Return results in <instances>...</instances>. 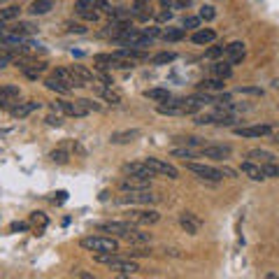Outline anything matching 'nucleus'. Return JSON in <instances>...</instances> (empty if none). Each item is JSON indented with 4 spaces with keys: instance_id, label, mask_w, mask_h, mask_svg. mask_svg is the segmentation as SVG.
<instances>
[{
    "instance_id": "nucleus-1",
    "label": "nucleus",
    "mask_w": 279,
    "mask_h": 279,
    "mask_svg": "<svg viewBox=\"0 0 279 279\" xmlns=\"http://www.w3.org/2000/svg\"><path fill=\"white\" fill-rule=\"evenodd\" d=\"M98 230H103V233H112L116 235V237H121V240L126 242H147L149 240V235L147 233H140L135 228V223L133 221H103V223H98Z\"/></svg>"
},
{
    "instance_id": "nucleus-2",
    "label": "nucleus",
    "mask_w": 279,
    "mask_h": 279,
    "mask_svg": "<svg viewBox=\"0 0 279 279\" xmlns=\"http://www.w3.org/2000/svg\"><path fill=\"white\" fill-rule=\"evenodd\" d=\"M79 244H82V249L91 251V254H112V251H119V242L114 240V237H105V235L82 237Z\"/></svg>"
},
{
    "instance_id": "nucleus-3",
    "label": "nucleus",
    "mask_w": 279,
    "mask_h": 279,
    "mask_svg": "<svg viewBox=\"0 0 279 279\" xmlns=\"http://www.w3.org/2000/svg\"><path fill=\"white\" fill-rule=\"evenodd\" d=\"M186 170L196 174L198 179L203 181H210V184H219L226 174L221 167H214V166H207V163H196V161H186Z\"/></svg>"
},
{
    "instance_id": "nucleus-4",
    "label": "nucleus",
    "mask_w": 279,
    "mask_h": 279,
    "mask_svg": "<svg viewBox=\"0 0 279 279\" xmlns=\"http://www.w3.org/2000/svg\"><path fill=\"white\" fill-rule=\"evenodd\" d=\"M119 205H154L159 203V196H154L149 189H142V191H126V196H121L116 200Z\"/></svg>"
},
{
    "instance_id": "nucleus-5",
    "label": "nucleus",
    "mask_w": 279,
    "mask_h": 279,
    "mask_svg": "<svg viewBox=\"0 0 279 279\" xmlns=\"http://www.w3.org/2000/svg\"><path fill=\"white\" fill-rule=\"evenodd\" d=\"M93 63L98 65L100 70H110V68H133V60L121 58L116 54H96L93 56Z\"/></svg>"
},
{
    "instance_id": "nucleus-6",
    "label": "nucleus",
    "mask_w": 279,
    "mask_h": 279,
    "mask_svg": "<svg viewBox=\"0 0 279 279\" xmlns=\"http://www.w3.org/2000/svg\"><path fill=\"white\" fill-rule=\"evenodd\" d=\"M144 163L151 167V172L156 174V177H167V179H177V177H179V170H177L172 163H167V161H161V159H144Z\"/></svg>"
},
{
    "instance_id": "nucleus-7",
    "label": "nucleus",
    "mask_w": 279,
    "mask_h": 279,
    "mask_svg": "<svg viewBox=\"0 0 279 279\" xmlns=\"http://www.w3.org/2000/svg\"><path fill=\"white\" fill-rule=\"evenodd\" d=\"M126 219L133 223H140V226H154V223H159L161 214L156 210H128Z\"/></svg>"
},
{
    "instance_id": "nucleus-8",
    "label": "nucleus",
    "mask_w": 279,
    "mask_h": 279,
    "mask_svg": "<svg viewBox=\"0 0 279 279\" xmlns=\"http://www.w3.org/2000/svg\"><path fill=\"white\" fill-rule=\"evenodd\" d=\"M230 151L233 149L228 144H205V147H200V156L212 161H223L230 156Z\"/></svg>"
},
{
    "instance_id": "nucleus-9",
    "label": "nucleus",
    "mask_w": 279,
    "mask_h": 279,
    "mask_svg": "<svg viewBox=\"0 0 279 279\" xmlns=\"http://www.w3.org/2000/svg\"><path fill=\"white\" fill-rule=\"evenodd\" d=\"M123 174H133V177H144V179H154L156 174L151 172V167L144 163V161H133V163H123L121 167Z\"/></svg>"
},
{
    "instance_id": "nucleus-10",
    "label": "nucleus",
    "mask_w": 279,
    "mask_h": 279,
    "mask_svg": "<svg viewBox=\"0 0 279 279\" xmlns=\"http://www.w3.org/2000/svg\"><path fill=\"white\" fill-rule=\"evenodd\" d=\"M110 270L116 275H135V272H140V263H135L133 258L119 256L114 263H110Z\"/></svg>"
},
{
    "instance_id": "nucleus-11",
    "label": "nucleus",
    "mask_w": 279,
    "mask_h": 279,
    "mask_svg": "<svg viewBox=\"0 0 279 279\" xmlns=\"http://www.w3.org/2000/svg\"><path fill=\"white\" fill-rule=\"evenodd\" d=\"M244 56H247V45H244V42H230V45H226V54H223V58H226L230 65L242 63Z\"/></svg>"
},
{
    "instance_id": "nucleus-12",
    "label": "nucleus",
    "mask_w": 279,
    "mask_h": 279,
    "mask_svg": "<svg viewBox=\"0 0 279 279\" xmlns=\"http://www.w3.org/2000/svg\"><path fill=\"white\" fill-rule=\"evenodd\" d=\"M42 107V103H38V100H23V103H16L12 110H9V114L14 116V119H26L28 114H33L35 110H40Z\"/></svg>"
},
{
    "instance_id": "nucleus-13",
    "label": "nucleus",
    "mask_w": 279,
    "mask_h": 279,
    "mask_svg": "<svg viewBox=\"0 0 279 279\" xmlns=\"http://www.w3.org/2000/svg\"><path fill=\"white\" fill-rule=\"evenodd\" d=\"M151 186V179H144V177H133L128 174L126 179L119 181V189L126 193V191H142V189H149Z\"/></svg>"
},
{
    "instance_id": "nucleus-14",
    "label": "nucleus",
    "mask_w": 279,
    "mask_h": 279,
    "mask_svg": "<svg viewBox=\"0 0 279 279\" xmlns=\"http://www.w3.org/2000/svg\"><path fill=\"white\" fill-rule=\"evenodd\" d=\"M179 226L184 228L189 235H198V230H200V226H203V221L198 219L193 212H181L179 214Z\"/></svg>"
},
{
    "instance_id": "nucleus-15",
    "label": "nucleus",
    "mask_w": 279,
    "mask_h": 279,
    "mask_svg": "<svg viewBox=\"0 0 279 279\" xmlns=\"http://www.w3.org/2000/svg\"><path fill=\"white\" fill-rule=\"evenodd\" d=\"M240 170H242V174H247V177H249V179H254V181L268 179V177H265L263 166H261V163H256V161H244V163L240 166Z\"/></svg>"
},
{
    "instance_id": "nucleus-16",
    "label": "nucleus",
    "mask_w": 279,
    "mask_h": 279,
    "mask_svg": "<svg viewBox=\"0 0 279 279\" xmlns=\"http://www.w3.org/2000/svg\"><path fill=\"white\" fill-rule=\"evenodd\" d=\"M60 114H65V116H75V119H82V116H86V107L79 103V100H60Z\"/></svg>"
},
{
    "instance_id": "nucleus-17",
    "label": "nucleus",
    "mask_w": 279,
    "mask_h": 279,
    "mask_svg": "<svg viewBox=\"0 0 279 279\" xmlns=\"http://www.w3.org/2000/svg\"><path fill=\"white\" fill-rule=\"evenodd\" d=\"M54 75L58 77L60 82L65 84L70 91H72V89H79V86H84L82 79H79V77H75V72H72L70 68H56V70H54Z\"/></svg>"
},
{
    "instance_id": "nucleus-18",
    "label": "nucleus",
    "mask_w": 279,
    "mask_h": 279,
    "mask_svg": "<svg viewBox=\"0 0 279 279\" xmlns=\"http://www.w3.org/2000/svg\"><path fill=\"white\" fill-rule=\"evenodd\" d=\"M235 135H240V137H265V135H272V126H244V128H235Z\"/></svg>"
},
{
    "instance_id": "nucleus-19",
    "label": "nucleus",
    "mask_w": 279,
    "mask_h": 279,
    "mask_svg": "<svg viewBox=\"0 0 279 279\" xmlns=\"http://www.w3.org/2000/svg\"><path fill=\"white\" fill-rule=\"evenodd\" d=\"M54 5H56V0H33L28 12L33 16H42V14H49L54 9Z\"/></svg>"
},
{
    "instance_id": "nucleus-20",
    "label": "nucleus",
    "mask_w": 279,
    "mask_h": 279,
    "mask_svg": "<svg viewBox=\"0 0 279 279\" xmlns=\"http://www.w3.org/2000/svg\"><path fill=\"white\" fill-rule=\"evenodd\" d=\"M210 70H212V77H221V79H228V77L233 75V65H230L226 58L217 60V63H214Z\"/></svg>"
},
{
    "instance_id": "nucleus-21",
    "label": "nucleus",
    "mask_w": 279,
    "mask_h": 279,
    "mask_svg": "<svg viewBox=\"0 0 279 279\" xmlns=\"http://www.w3.org/2000/svg\"><path fill=\"white\" fill-rule=\"evenodd\" d=\"M247 161H256V163H272V161H277V156L275 154H270V151L265 149H251L249 154H247Z\"/></svg>"
},
{
    "instance_id": "nucleus-22",
    "label": "nucleus",
    "mask_w": 279,
    "mask_h": 279,
    "mask_svg": "<svg viewBox=\"0 0 279 279\" xmlns=\"http://www.w3.org/2000/svg\"><path fill=\"white\" fill-rule=\"evenodd\" d=\"M135 137H140V130H121V133H114L112 137H110V142L112 144H128V142H133Z\"/></svg>"
},
{
    "instance_id": "nucleus-23",
    "label": "nucleus",
    "mask_w": 279,
    "mask_h": 279,
    "mask_svg": "<svg viewBox=\"0 0 279 279\" xmlns=\"http://www.w3.org/2000/svg\"><path fill=\"white\" fill-rule=\"evenodd\" d=\"M191 40H193V45H210V42L217 40V33L212 28H203V30H196Z\"/></svg>"
},
{
    "instance_id": "nucleus-24",
    "label": "nucleus",
    "mask_w": 279,
    "mask_h": 279,
    "mask_svg": "<svg viewBox=\"0 0 279 279\" xmlns=\"http://www.w3.org/2000/svg\"><path fill=\"white\" fill-rule=\"evenodd\" d=\"M49 159L56 163V166H65L70 161V147L68 144H63V147H58V149H54L52 154H49Z\"/></svg>"
},
{
    "instance_id": "nucleus-25",
    "label": "nucleus",
    "mask_w": 279,
    "mask_h": 279,
    "mask_svg": "<svg viewBox=\"0 0 279 279\" xmlns=\"http://www.w3.org/2000/svg\"><path fill=\"white\" fill-rule=\"evenodd\" d=\"M223 86H226V84H223L221 77H210V79H203V82H200V91H207V93H210V91H223Z\"/></svg>"
},
{
    "instance_id": "nucleus-26",
    "label": "nucleus",
    "mask_w": 279,
    "mask_h": 279,
    "mask_svg": "<svg viewBox=\"0 0 279 279\" xmlns=\"http://www.w3.org/2000/svg\"><path fill=\"white\" fill-rule=\"evenodd\" d=\"M100 96H103V98H105L110 105H119L121 100H123L119 91H114L112 86H100Z\"/></svg>"
},
{
    "instance_id": "nucleus-27",
    "label": "nucleus",
    "mask_w": 279,
    "mask_h": 279,
    "mask_svg": "<svg viewBox=\"0 0 279 279\" xmlns=\"http://www.w3.org/2000/svg\"><path fill=\"white\" fill-rule=\"evenodd\" d=\"M45 86H47L49 91H56V93H70V89H68V86H65L63 82H60L56 75L47 77V79H45Z\"/></svg>"
},
{
    "instance_id": "nucleus-28",
    "label": "nucleus",
    "mask_w": 279,
    "mask_h": 279,
    "mask_svg": "<svg viewBox=\"0 0 279 279\" xmlns=\"http://www.w3.org/2000/svg\"><path fill=\"white\" fill-rule=\"evenodd\" d=\"M144 98H149V100H156V103H163V100L170 98V91L167 89H147L144 91Z\"/></svg>"
},
{
    "instance_id": "nucleus-29",
    "label": "nucleus",
    "mask_w": 279,
    "mask_h": 279,
    "mask_svg": "<svg viewBox=\"0 0 279 279\" xmlns=\"http://www.w3.org/2000/svg\"><path fill=\"white\" fill-rule=\"evenodd\" d=\"M70 70L75 72V77H79V79H82L84 86H86L89 82H93V72H91L89 68H84V65H70Z\"/></svg>"
},
{
    "instance_id": "nucleus-30",
    "label": "nucleus",
    "mask_w": 279,
    "mask_h": 279,
    "mask_svg": "<svg viewBox=\"0 0 279 279\" xmlns=\"http://www.w3.org/2000/svg\"><path fill=\"white\" fill-rule=\"evenodd\" d=\"M184 35H186V28H167V30H163V40H166V42H179V40H184Z\"/></svg>"
},
{
    "instance_id": "nucleus-31",
    "label": "nucleus",
    "mask_w": 279,
    "mask_h": 279,
    "mask_svg": "<svg viewBox=\"0 0 279 279\" xmlns=\"http://www.w3.org/2000/svg\"><path fill=\"white\" fill-rule=\"evenodd\" d=\"M174 58H177L174 52H161V54H156V56H151V63H154V65H167V63H172Z\"/></svg>"
},
{
    "instance_id": "nucleus-32",
    "label": "nucleus",
    "mask_w": 279,
    "mask_h": 279,
    "mask_svg": "<svg viewBox=\"0 0 279 279\" xmlns=\"http://www.w3.org/2000/svg\"><path fill=\"white\" fill-rule=\"evenodd\" d=\"M19 14H21V7L9 5V7L0 9V21H14V19H19Z\"/></svg>"
},
{
    "instance_id": "nucleus-33",
    "label": "nucleus",
    "mask_w": 279,
    "mask_h": 279,
    "mask_svg": "<svg viewBox=\"0 0 279 279\" xmlns=\"http://www.w3.org/2000/svg\"><path fill=\"white\" fill-rule=\"evenodd\" d=\"M12 33H14V35H30V33H35V26H33V23H26V21H19L16 23V26H12Z\"/></svg>"
},
{
    "instance_id": "nucleus-34",
    "label": "nucleus",
    "mask_w": 279,
    "mask_h": 279,
    "mask_svg": "<svg viewBox=\"0 0 279 279\" xmlns=\"http://www.w3.org/2000/svg\"><path fill=\"white\" fill-rule=\"evenodd\" d=\"M100 2L103 0H77L75 9L77 12H82V9H100Z\"/></svg>"
},
{
    "instance_id": "nucleus-35",
    "label": "nucleus",
    "mask_w": 279,
    "mask_h": 279,
    "mask_svg": "<svg viewBox=\"0 0 279 279\" xmlns=\"http://www.w3.org/2000/svg\"><path fill=\"white\" fill-rule=\"evenodd\" d=\"M263 170H265V177H268V179H279V163L277 161L263 163Z\"/></svg>"
},
{
    "instance_id": "nucleus-36",
    "label": "nucleus",
    "mask_w": 279,
    "mask_h": 279,
    "mask_svg": "<svg viewBox=\"0 0 279 279\" xmlns=\"http://www.w3.org/2000/svg\"><path fill=\"white\" fill-rule=\"evenodd\" d=\"M172 156L174 159H184V163L191 159H196V154H193V149L191 147H181V149H172Z\"/></svg>"
},
{
    "instance_id": "nucleus-37",
    "label": "nucleus",
    "mask_w": 279,
    "mask_h": 279,
    "mask_svg": "<svg viewBox=\"0 0 279 279\" xmlns=\"http://www.w3.org/2000/svg\"><path fill=\"white\" fill-rule=\"evenodd\" d=\"M223 54H226V47H223V45H217V47H210V49L205 52V58L217 60V58H221Z\"/></svg>"
},
{
    "instance_id": "nucleus-38",
    "label": "nucleus",
    "mask_w": 279,
    "mask_h": 279,
    "mask_svg": "<svg viewBox=\"0 0 279 279\" xmlns=\"http://www.w3.org/2000/svg\"><path fill=\"white\" fill-rule=\"evenodd\" d=\"M177 142H181L184 147H205V142L196 135H186V137H177Z\"/></svg>"
},
{
    "instance_id": "nucleus-39",
    "label": "nucleus",
    "mask_w": 279,
    "mask_h": 279,
    "mask_svg": "<svg viewBox=\"0 0 279 279\" xmlns=\"http://www.w3.org/2000/svg\"><path fill=\"white\" fill-rule=\"evenodd\" d=\"M200 19H203V21H212V19H214V16H217V9L212 7V5H203V7H200Z\"/></svg>"
},
{
    "instance_id": "nucleus-40",
    "label": "nucleus",
    "mask_w": 279,
    "mask_h": 279,
    "mask_svg": "<svg viewBox=\"0 0 279 279\" xmlns=\"http://www.w3.org/2000/svg\"><path fill=\"white\" fill-rule=\"evenodd\" d=\"M30 221H33L35 226H40V228H47V223H49L42 212H33V214H30Z\"/></svg>"
},
{
    "instance_id": "nucleus-41",
    "label": "nucleus",
    "mask_w": 279,
    "mask_h": 279,
    "mask_svg": "<svg viewBox=\"0 0 279 279\" xmlns=\"http://www.w3.org/2000/svg\"><path fill=\"white\" fill-rule=\"evenodd\" d=\"M79 103L86 107V112H89V114H91V112H100V110H103L98 103H93V100H89V98H79Z\"/></svg>"
},
{
    "instance_id": "nucleus-42",
    "label": "nucleus",
    "mask_w": 279,
    "mask_h": 279,
    "mask_svg": "<svg viewBox=\"0 0 279 279\" xmlns=\"http://www.w3.org/2000/svg\"><path fill=\"white\" fill-rule=\"evenodd\" d=\"M47 126H56V128H58V126H63V116H60V114H49V116H47Z\"/></svg>"
},
{
    "instance_id": "nucleus-43",
    "label": "nucleus",
    "mask_w": 279,
    "mask_h": 279,
    "mask_svg": "<svg viewBox=\"0 0 279 279\" xmlns=\"http://www.w3.org/2000/svg\"><path fill=\"white\" fill-rule=\"evenodd\" d=\"M77 14L86 19V21H98V12L96 9H82V12H77Z\"/></svg>"
},
{
    "instance_id": "nucleus-44",
    "label": "nucleus",
    "mask_w": 279,
    "mask_h": 279,
    "mask_svg": "<svg viewBox=\"0 0 279 279\" xmlns=\"http://www.w3.org/2000/svg\"><path fill=\"white\" fill-rule=\"evenodd\" d=\"M151 249H133V251H126V254H121V256L126 258H137V256H149Z\"/></svg>"
},
{
    "instance_id": "nucleus-45",
    "label": "nucleus",
    "mask_w": 279,
    "mask_h": 279,
    "mask_svg": "<svg viewBox=\"0 0 279 279\" xmlns=\"http://www.w3.org/2000/svg\"><path fill=\"white\" fill-rule=\"evenodd\" d=\"M200 21H203L200 16H186V19H184V28H198Z\"/></svg>"
},
{
    "instance_id": "nucleus-46",
    "label": "nucleus",
    "mask_w": 279,
    "mask_h": 279,
    "mask_svg": "<svg viewBox=\"0 0 279 279\" xmlns=\"http://www.w3.org/2000/svg\"><path fill=\"white\" fill-rule=\"evenodd\" d=\"M237 93H254V96H261L263 91L256 89V86H240V89H237Z\"/></svg>"
},
{
    "instance_id": "nucleus-47",
    "label": "nucleus",
    "mask_w": 279,
    "mask_h": 279,
    "mask_svg": "<svg viewBox=\"0 0 279 279\" xmlns=\"http://www.w3.org/2000/svg\"><path fill=\"white\" fill-rule=\"evenodd\" d=\"M70 33H79V35H84V33H86V28H84L82 23H75V26H70Z\"/></svg>"
},
{
    "instance_id": "nucleus-48",
    "label": "nucleus",
    "mask_w": 279,
    "mask_h": 279,
    "mask_svg": "<svg viewBox=\"0 0 279 279\" xmlns=\"http://www.w3.org/2000/svg\"><path fill=\"white\" fill-rule=\"evenodd\" d=\"M167 19H172V12H167V7H166V9H163V12L159 14V21H167Z\"/></svg>"
},
{
    "instance_id": "nucleus-49",
    "label": "nucleus",
    "mask_w": 279,
    "mask_h": 279,
    "mask_svg": "<svg viewBox=\"0 0 279 279\" xmlns=\"http://www.w3.org/2000/svg\"><path fill=\"white\" fill-rule=\"evenodd\" d=\"M133 2H135L137 7H149L151 5V0H133Z\"/></svg>"
},
{
    "instance_id": "nucleus-50",
    "label": "nucleus",
    "mask_w": 279,
    "mask_h": 279,
    "mask_svg": "<svg viewBox=\"0 0 279 279\" xmlns=\"http://www.w3.org/2000/svg\"><path fill=\"white\" fill-rule=\"evenodd\" d=\"M26 228H28L26 223H16V221L12 223V230H14V233H16V230H26Z\"/></svg>"
},
{
    "instance_id": "nucleus-51",
    "label": "nucleus",
    "mask_w": 279,
    "mask_h": 279,
    "mask_svg": "<svg viewBox=\"0 0 279 279\" xmlns=\"http://www.w3.org/2000/svg\"><path fill=\"white\" fill-rule=\"evenodd\" d=\"M77 277H84V279H93V275L91 272H75Z\"/></svg>"
},
{
    "instance_id": "nucleus-52",
    "label": "nucleus",
    "mask_w": 279,
    "mask_h": 279,
    "mask_svg": "<svg viewBox=\"0 0 279 279\" xmlns=\"http://www.w3.org/2000/svg\"><path fill=\"white\" fill-rule=\"evenodd\" d=\"M272 142H277V144H279V133H275V135H272Z\"/></svg>"
}]
</instances>
